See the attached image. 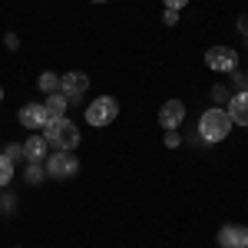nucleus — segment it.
Masks as SVG:
<instances>
[{"label":"nucleus","mask_w":248,"mask_h":248,"mask_svg":"<svg viewBox=\"0 0 248 248\" xmlns=\"http://www.w3.org/2000/svg\"><path fill=\"white\" fill-rule=\"evenodd\" d=\"M43 106H46V116H50V119H60V116H66V106H70V99H66L63 93H50Z\"/></svg>","instance_id":"12"},{"label":"nucleus","mask_w":248,"mask_h":248,"mask_svg":"<svg viewBox=\"0 0 248 248\" xmlns=\"http://www.w3.org/2000/svg\"><path fill=\"white\" fill-rule=\"evenodd\" d=\"M46 119H50V116H46V106H43V103H27V106L20 109V123H23L27 129H43Z\"/></svg>","instance_id":"9"},{"label":"nucleus","mask_w":248,"mask_h":248,"mask_svg":"<svg viewBox=\"0 0 248 248\" xmlns=\"http://www.w3.org/2000/svg\"><path fill=\"white\" fill-rule=\"evenodd\" d=\"M37 86H40L46 96H50V93H60V77H57V73H40Z\"/></svg>","instance_id":"13"},{"label":"nucleus","mask_w":248,"mask_h":248,"mask_svg":"<svg viewBox=\"0 0 248 248\" xmlns=\"http://www.w3.org/2000/svg\"><path fill=\"white\" fill-rule=\"evenodd\" d=\"M162 3H166V7H169V10H182V7H186V3H189V0H162Z\"/></svg>","instance_id":"19"},{"label":"nucleus","mask_w":248,"mask_h":248,"mask_svg":"<svg viewBox=\"0 0 248 248\" xmlns=\"http://www.w3.org/2000/svg\"><path fill=\"white\" fill-rule=\"evenodd\" d=\"M93 3H106V0H93Z\"/></svg>","instance_id":"23"},{"label":"nucleus","mask_w":248,"mask_h":248,"mask_svg":"<svg viewBox=\"0 0 248 248\" xmlns=\"http://www.w3.org/2000/svg\"><path fill=\"white\" fill-rule=\"evenodd\" d=\"M205 66H209L212 73H232L238 66V53L232 46H212L209 53H205Z\"/></svg>","instance_id":"5"},{"label":"nucleus","mask_w":248,"mask_h":248,"mask_svg":"<svg viewBox=\"0 0 248 248\" xmlns=\"http://www.w3.org/2000/svg\"><path fill=\"white\" fill-rule=\"evenodd\" d=\"M232 133V119L225 109H205L202 113V119H199V136L205 139V142H222L225 136Z\"/></svg>","instance_id":"2"},{"label":"nucleus","mask_w":248,"mask_h":248,"mask_svg":"<svg viewBox=\"0 0 248 248\" xmlns=\"http://www.w3.org/2000/svg\"><path fill=\"white\" fill-rule=\"evenodd\" d=\"M50 155V142L43 139V136H30L27 142H23V159L27 162H43Z\"/></svg>","instance_id":"11"},{"label":"nucleus","mask_w":248,"mask_h":248,"mask_svg":"<svg viewBox=\"0 0 248 248\" xmlns=\"http://www.w3.org/2000/svg\"><path fill=\"white\" fill-rule=\"evenodd\" d=\"M0 103H3V86H0Z\"/></svg>","instance_id":"22"},{"label":"nucleus","mask_w":248,"mask_h":248,"mask_svg":"<svg viewBox=\"0 0 248 248\" xmlns=\"http://www.w3.org/2000/svg\"><path fill=\"white\" fill-rule=\"evenodd\" d=\"M229 119L232 126H248V90H238V93L229 99Z\"/></svg>","instance_id":"8"},{"label":"nucleus","mask_w":248,"mask_h":248,"mask_svg":"<svg viewBox=\"0 0 248 248\" xmlns=\"http://www.w3.org/2000/svg\"><path fill=\"white\" fill-rule=\"evenodd\" d=\"M79 172V159L70 149H60V153L46 155V175L50 179H73Z\"/></svg>","instance_id":"4"},{"label":"nucleus","mask_w":248,"mask_h":248,"mask_svg":"<svg viewBox=\"0 0 248 248\" xmlns=\"http://www.w3.org/2000/svg\"><path fill=\"white\" fill-rule=\"evenodd\" d=\"M7 159H10V162H17V159H23V142H10V146H7Z\"/></svg>","instance_id":"16"},{"label":"nucleus","mask_w":248,"mask_h":248,"mask_svg":"<svg viewBox=\"0 0 248 248\" xmlns=\"http://www.w3.org/2000/svg\"><path fill=\"white\" fill-rule=\"evenodd\" d=\"M238 33L248 37V14H245V17H238Z\"/></svg>","instance_id":"21"},{"label":"nucleus","mask_w":248,"mask_h":248,"mask_svg":"<svg viewBox=\"0 0 248 248\" xmlns=\"http://www.w3.org/2000/svg\"><path fill=\"white\" fill-rule=\"evenodd\" d=\"M43 139H46L53 149H77V146H79V126H77V123H70L66 116H60V119H46V126H43Z\"/></svg>","instance_id":"1"},{"label":"nucleus","mask_w":248,"mask_h":248,"mask_svg":"<svg viewBox=\"0 0 248 248\" xmlns=\"http://www.w3.org/2000/svg\"><path fill=\"white\" fill-rule=\"evenodd\" d=\"M179 142H182V139H179V133H175V129H166V146H169V149H175Z\"/></svg>","instance_id":"17"},{"label":"nucleus","mask_w":248,"mask_h":248,"mask_svg":"<svg viewBox=\"0 0 248 248\" xmlns=\"http://www.w3.org/2000/svg\"><path fill=\"white\" fill-rule=\"evenodd\" d=\"M166 27H175V23H179V10H166Z\"/></svg>","instance_id":"18"},{"label":"nucleus","mask_w":248,"mask_h":248,"mask_svg":"<svg viewBox=\"0 0 248 248\" xmlns=\"http://www.w3.org/2000/svg\"><path fill=\"white\" fill-rule=\"evenodd\" d=\"M86 90H90V77H86V73H79V70L60 77V93L66 96V99H79Z\"/></svg>","instance_id":"6"},{"label":"nucleus","mask_w":248,"mask_h":248,"mask_svg":"<svg viewBox=\"0 0 248 248\" xmlns=\"http://www.w3.org/2000/svg\"><path fill=\"white\" fill-rule=\"evenodd\" d=\"M218 242L225 248H248V229L245 225H225L218 232Z\"/></svg>","instance_id":"10"},{"label":"nucleus","mask_w":248,"mask_h":248,"mask_svg":"<svg viewBox=\"0 0 248 248\" xmlns=\"http://www.w3.org/2000/svg\"><path fill=\"white\" fill-rule=\"evenodd\" d=\"M10 182H14V162L7 155H0V189L10 186Z\"/></svg>","instance_id":"14"},{"label":"nucleus","mask_w":248,"mask_h":248,"mask_svg":"<svg viewBox=\"0 0 248 248\" xmlns=\"http://www.w3.org/2000/svg\"><path fill=\"white\" fill-rule=\"evenodd\" d=\"M43 166H40V162H30V166H27V182H33V186H37V182H43Z\"/></svg>","instance_id":"15"},{"label":"nucleus","mask_w":248,"mask_h":248,"mask_svg":"<svg viewBox=\"0 0 248 248\" xmlns=\"http://www.w3.org/2000/svg\"><path fill=\"white\" fill-rule=\"evenodd\" d=\"M20 46V37L17 33H7V50H17Z\"/></svg>","instance_id":"20"},{"label":"nucleus","mask_w":248,"mask_h":248,"mask_svg":"<svg viewBox=\"0 0 248 248\" xmlns=\"http://www.w3.org/2000/svg\"><path fill=\"white\" fill-rule=\"evenodd\" d=\"M186 123V103L182 99H169L162 109H159V126L162 129H179Z\"/></svg>","instance_id":"7"},{"label":"nucleus","mask_w":248,"mask_h":248,"mask_svg":"<svg viewBox=\"0 0 248 248\" xmlns=\"http://www.w3.org/2000/svg\"><path fill=\"white\" fill-rule=\"evenodd\" d=\"M116 116H119V103H116V96H99V99H93V103L86 106V123L96 126V129L109 126Z\"/></svg>","instance_id":"3"}]
</instances>
